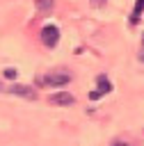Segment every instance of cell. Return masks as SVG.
<instances>
[{"label": "cell", "instance_id": "cell-2", "mask_svg": "<svg viewBox=\"0 0 144 146\" xmlns=\"http://www.w3.org/2000/svg\"><path fill=\"white\" fill-rule=\"evenodd\" d=\"M41 41H43L46 48H55L57 41H59V30H57L55 25H43V30H41Z\"/></svg>", "mask_w": 144, "mask_h": 146}, {"label": "cell", "instance_id": "cell-6", "mask_svg": "<svg viewBox=\"0 0 144 146\" xmlns=\"http://www.w3.org/2000/svg\"><path fill=\"white\" fill-rule=\"evenodd\" d=\"M142 11H144V0H137V2H135V9H133V14H130V23H133V25L139 23Z\"/></svg>", "mask_w": 144, "mask_h": 146}, {"label": "cell", "instance_id": "cell-1", "mask_svg": "<svg viewBox=\"0 0 144 146\" xmlns=\"http://www.w3.org/2000/svg\"><path fill=\"white\" fill-rule=\"evenodd\" d=\"M71 82V73L69 71H55V73H48L39 80V84L43 87H64Z\"/></svg>", "mask_w": 144, "mask_h": 146}, {"label": "cell", "instance_id": "cell-9", "mask_svg": "<svg viewBox=\"0 0 144 146\" xmlns=\"http://www.w3.org/2000/svg\"><path fill=\"white\" fill-rule=\"evenodd\" d=\"M139 62H144V36H142V46H139Z\"/></svg>", "mask_w": 144, "mask_h": 146}, {"label": "cell", "instance_id": "cell-5", "mask_svg": "<svg viewBox=\"0 0 144 146\" xmlns=\"http://www.w3.org/2000/svg\"><path fill=\"white\" fill-rule=\"evenodd\" d=\"M50 103H53V105H66V107H69V105L75 103V98H73L69 91H57V94L50 96Z\"/></svg>", "mask_w": 144, "mask_h": 146}, {"label": "cell", "instance_id": "cell-4", "mask_svg": "<svg viewBox=\"0 0 144 146\" xmlns=\"http://www.w3.org/2000/svg\"><path fill=\"white\" fill-rule=\"evenodd\" d=\"M96 84H98V87H96V89L89 94V98H91V100H96V98L105 96V94L112 89V84H110V80H107L105 75H98V78H96Z\"/></svg>", "mask_w": 144, "mask_h": 146}, {"label": "cell", "instance_id": "cell-3", "mask_svg": "<svg viewBox=\"0 0 144 146\" xmlns=\"http://www.w3.org/2000/svg\"><path fill=\"white\" fill-rule=\"evenodd\" d=\"M0 89L2 91H7V94H14V96H23V98H37V91L32 89V87H23V84H0Z\"/></svg>", "mask_w": 144, "mask_h": 146}, {"label": "cell", "instance_id": "cell-10", "mask_svg": "<svg viewBox=\"0 0 144 146\" xmlns=\"http://www.w3.org/2000/svg\"><path fill=\"white\" fill-rule=\"evenodd\" d=\"M91 5H94V7H103V5H105V0H91Z\"/></svg>", "mask_w": 144, "mask_h": 146}, {"label": "cell", "instance_id": "cell-7", "mask_svg": "<svg viewBox=\"0 0 144 146\" xmlns=\"http://www.w3.org/2000/svg\"><path fill=\"white\" fill-rule=\"evenodd\" d=\"M34 5H37V9H39V11L48 14V11H53V7H55V0H34Z\"/></svg>", "mask_w": 144, "mask_h": 146}, {"label": "cell", "instance_id": "cell-8", "mask_svg": "<svg viewBox=\"0 0 144 146\" xmlns=\"http://www.w3.org/2000/svg\"><path fill=\"white\" fill-rule=\"evenodd\" d=\"M5 78L7 80H14L16 78V68H5Z\"/></svg>", "mask_w": 144, "mask_h": 146}]
</instances>
